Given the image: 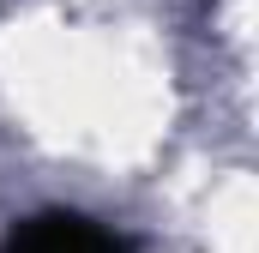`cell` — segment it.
<instances>
[{
	"instance_id": "obj_1",
	"label": "cell",
	"mask_w": 259,
	"mask_h": 253,
	"mask_svg": "<svg viewBox=\"0 0 259 253\" xmlns=\"http://www.w3.org/2000/svg\"><path fill=\"white\" fill-rule=\"evenodd\" d=\"M0 253H133L115 229L91 223V217H72V211H49V217H30L12 229V241Z\"/></svg>"
}]
</instances>
